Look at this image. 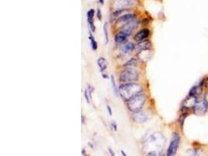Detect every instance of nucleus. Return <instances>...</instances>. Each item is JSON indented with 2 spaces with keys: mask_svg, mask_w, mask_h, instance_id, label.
<instances>
[{
  "mask_svg": "<svg viewBox=\"0 0 208 156\" xmlns=\"http://www.w3.org/2000/svg\"><path fill=\"white\" fill-rule=\"evenodd\" d=\"M187 155L188 156H200V152L199 150L197 149H190L187 151Z\"/></svg>",
  "mask_w": 208,
  "mask_h": 156,
  "instance_id": "obj_20",
  "label": "nucleus"
},
{
  "mask_svg": "<svg viewBox=\"0 0 208 156\" xmlns=\"http://www.w3.org/2000/svg\"><path fill=\"white\" fill-rule=\"evenodd\" d=\"M193 112L197 116H203L208 110V104L204 99L196 98L192 105Z\"/></svg>",
  "mask_w": 208,
  "mask_h": 156,
  "instance_id": "obj_4",
  "label": "nucleus"
},
{
  "mask_svg": "<svg viewBox=\"0 0 208 156\" xmlns=\"http://www.w3.org/2000/svg\"><path fill=\"white\" fill-rule=\"evenodd\" d=\"M135 17H136V15H135V14H133V13H127V14L121 16L120 17H119L118 20H117V23H118V24H125L126 23H128L129 21H130L131 20H133V19H134Z\"/></svg>",
  "mask_w": 208,
  "mask_h": 156,
  "instance_id": "obj_12",
  "label": "nucleus"
},
{
  "mask_svg": "<svg viewBox=\"0 0 208 156\" xmlns=\"http://www.w3.org/2000/svg\"><path fill=\"white\" fill-rule=\"evenodd\" d=\"M110 79H111V84H112V87L113 91H114V92L116 94L117 96H119V87L117 86V84H116V79L114 77V76L112 75L110 77Z\"/></svg>",
  "mask_w": 208,
  "mask_h": 156,
  "instance_id": "obj_17",
  "label": "nucleus"
},
{
  "mask_svg": "<svg viewBox=\"0 0 208 156\" xmlns=\"http://www.w3.org/2000/svg\"><path fill=\"white\" fill-rule=\"evenodd\" d=\"M99 3H101V5H103L104 4V0H99Z\"/></svg>",
  "mask_w": 208,
  "mask_h": 156,
  "instance_id": "obj_29",
  "label": "nucleus"
},
{
  "mask_svg": "<svg viewBox=\"0 0 208 156\" xmlns=\"http://www.w3.org/2000/svg\"><path fill=\"white\" fill-rule=\"evenodd\" d=\"M129 34L124 32L123 30L119 31V33H117L115 36V42L116 43V45H122L124 44L127 40H128Z\"/></svg>",
  "mask_w": 208,
  "mask_h": 156,
  "instance_id": "obj_9",
  "label": "nucleus"
},
{
  "mask_svg": "<svg viewBox=\"0 0 208 156\" xmlns=\"http://www.w3.org/2000/svg\"><path fill=\"white\" fill-rule=\"evenodd\" d=\"M106 108H107V110L108 112V114L109 116H112V108H111L110 105H107L106 106Z\"/></svg>",
  "mask_w": 208,
  "mask_h": 156,
  "instance_id": "obj_24",
  "label": "nucleus"
},
{
  "mask_svg": "<svg viewBox=\"0 0 208 156\" xmlns=\"http://www.w3.org/2000/svg\"><path fill=\"white\" fill-rule=\"evenodd\" d=\"M143 92V87L136 82L121 84L119 87V95L124 102H127L133 96Z\"/></svg>",
  "mask_w": 208,
  "mask_h": 156,
  "instance_id": "obj_1",
  "label": "nucleus"
},
{
  "mask_svg": "<svg viewBox=\"0 0 208 156\" xmlns=\"http://www.w3.org/2000/svg\"><path fill=\"white\" fill-rule=\"evenodd\" d=\"M138 24H139L138 20L136 18H134L133 20H131L130 21H129L128 23L124 24L123 27H122V30H123L124 32H125L129 35H130L131 34L133 33V30L138 27Z\"/></svg>",
  "mask_w": 208,
  "mask_h": 156,
  "instance_id": "obj_6",
  "label": "nucleus"
},
{
  "mask_svg": "<svg viewBox=\"0 0 208 156\" xmlns=\"http://www.w3.org/2000/svg\"><path fill=\"white\" fill-rule=\"evenodd\" d=\"M133 0H119V2L117 3V5L120 7H122V9L133 6Z\"/></svg>",
  "mask_w": 208,
  "mask_h": 156,
  "instance_id": "obj_15",
  "label": "nucleus"
},
{
  "mask_svg": "<svg viewBox=\"0 0 208 156\" xmlns=\"http://www.w3.org/2000/svg\"><path fill=\"white\" fill-rule=\"evenodd\" d=\"M84 98H85V100H86V102L87 103H90V97L89 95V93H88V90H87V88L85 89L84 91Z\"/></svg>",
  "mask_w": 208,
  "mask_h": 156,
  "instance_id": "obj_22",
  "label": "nucleus"
},
{
  "mask_svg": "<svg viewBox=\"0 0 208 156\" xmlns=\"http://www.w3.org/2000/svg\"><path fill=\"white\" fill-rule=\"evenodd\" d=\"M97 15H98V18L100 20H101V18H102V17H101V9H98V14H97Z\"/></svg>",
  "mask_w": 208,
  "mask_h": 156,
  "instance_id": "obj_25",
  "label": "nucleus"
},
{
  "mask_svg": "<svg viewBox=\"0 0 208 156\" xmlns=\"http://www.w3.org/2000/svg\"><path fill=\"white\" fill-rule=\"evenodd\" d=\"M97 63H98V68L100 69V72L101 73H104V71L108 68V61L106 60V59L104 57H99L98 61H97Z\"/></svg>",
  "mask_w": 208,
  "mask_h": 156,
  "instance_id": "obj_13",
  "label": "nucleus"
},
{
  "mask_svg": "<svg viewBox=\"0 0 208 156\" xmlns=\"http://www.w3.org/2000/svg\"><path fill=\"white\" fill-rule=\"evenodd\" d=\"M158 156H164V155H162V154H160H160H159V155H158Z\"/></svg>",
  "mask_w": 208,
  "mask_h": 156,
  "instance_id": "obj_30",
  "label": "nucleus"
},
{
  "mask_svg": "<svg viewBox=\"0 0 208 156\" xmlns=\"http://www.w3.org/2000/svg\"><path fill=\"white\" fill-rule=\"evenodd\" d=\"M151 42H149L148 40H144V41H142V42H138V44L135 47V49L139 53L140 52L149 50L151 48Z\"/></svg>",
  "mask_w": 208,
  "mask_h": 156,
  "instance_id": "obj_10",
  "label": "nucleus"
},
{
  "mask_svg": "<svg viewBox=\"0 0 208 156\" xmlns=\"http://www.w3.org/2000/svg\"><path fill=\"white\" fill-rule=\"evenodd\" d=\"M132 119L136 123H145L146 121L148 120V115L147 114L146 112L140 110V111H138L137 112L133 113Z\"/></svg>",
  "mask_w": 208,
  "mask_h": 156,
  "instance_id": "obj_7",
  "label": "nucleus"
},
{
  "mask_svg": "<svg viewBox=\"0 0 208 156\" xmlns=\"http://www.w3.org/2000/svg\"><path fill=\"white\" fill-rule=\"evenodd\" d=\"M89 40H90V43L91 49H92L93 51H96V50L98 49V43L96 42L95 38H94V35H93L91 32H90Z\"/></svg>",
  "mask_w": 208,
  "mask_h": 156,
  "instance_id": "obj_16",
  "label": "nucleus"
},
{
  "mask_svg": "<svg viewBox=\"0 0 208 156\" xmlns=\"http://www.w3.org/2000/svg\"><path fill=\"white\" fill-rule=\"evenodd\" d=\"M94 9H90L87 13V22L89 24V27L92 32L95 31V26L94 23Z\"/></svg>",
  "mask_w": 208,
  "mask_h": 156,
  "instance_id": "obj_11",
  "label": "nucleus"
},
{
  "mask_svg": "<svg viewBox=\"0 0 208 156\" xmlns=\"http://www.w3.org/2000/svg\"><path fill=\"white\" fill-rule=\"evenodd\" d=\"M146 99H147V97H146L145 94H143V92L138 94L126 102L127 108L133 113L140 111V110H142L143 105L145 104Z\"/></svg>",
  "mask_w": 208,
  "mask_h": 156,
  "instance_id": "obj_2",
  "label": "nucleus"
},
{
  "mask_svg": "<svg viewBox=\"0 0 208 156\" xmlns=\"http://www.w3.org/2000/svg\"><path fill=\"white\" fill-rule=\"evenodd\" d=\"M111 126H112V128H113L114 130H117V123L115 122V121H112L111 123Z\"/></svg>",
  "mask_w": 208,
  "mask_h": 156,
  "instance_id": "obj_23",
  "label": "nucleus"
},
{
  "mask_svg": "<svg viewBox=\"0 0 208 156\" xmlns=\"http://www.w3.org/2000/svg\"><path fill=\"white\" fill-rule=\"evenodd\" d=\"M180 143V137L177 133H174L170 142L168 148L167 150L166 156H176Z\"/></svg>",
  "mask_w": 208,
  "mask_h": 156,
  "instance_id": "obj_5",
  "label": "nucleus"
},
{
  "mask_svg": "<svg viewBox=\"0 0 208 156\" xmlns=\"http://www.w3.org/2000/svg\"><path fill=\"white\" fill-rule=\"evenodd\" d=\"M149 35H150V30L148 29H147V28H144V29H142L140 31H138L135 34L134 40L137 41V42H142V41L147 40V38H148Z\"/></svg>",
  "mask_w": 208,
  "mask_h": 156,
  "instance_id": "obj_8",
  "label": "nucleus"
},
{
  "mask_svg": "<svg viewBox=\"0 0 208 156\" xmlns=\"http://www.w3.org/2000/svg\"><path fill=\"white\" fill-rule=\"evenodd\" d=\"M108 151H109V153H110V155L111 156H116V154H115V152L113 151V150H112V148H108Z\"/></svg>",
  "mask_w": 208,
  "mask_h": 156,
  "instance_id": "obj_26",
  "label": "nucleus"
},
{
  "mask_svg": "<svg viewBox=\"0 0 208 156\" xmlns=\"http://www.w3.org/2000/svg\"><path fill=\"white\" fill-rule=\"evenodd\" d=\"M103 30H104V41H105V44H108V41H109V35H108V23H104V27H103Z\"/></svg>",
  "mask_w": 208,
  "mask_h": 156,
  "instance_id": "obj_18",
  "label": "nucleus"
},
{
  "mask_svg": "<svg viewBox=\"0 0 208 156\" xmlns=\"http://www.w3.org/2000/svg\"><path fill=\"white\" fill-rule=\"evenodd\" d=\"M121 153H122V156H127V155H126V154H125V151H123V150L121 151Z\"/></svg>",
  "mask_w": 208,
  "mask_h": 156,
  "instance_id": "obj_28",
  "label": "nucleus"
},
{
  "mask_svg": "<svg viewBox=\"0 0 208 156\" xmlns=\"http://www.w3.org/2000/svg\"><path fill=\"white\" fill-rule=\"evenodd\" d=\"M136 45H134L133 42H127L123 47L122 48V52L124 54H129L135 49Z\"/></svg>",
  "mask_w": 208,
  "mask_h": 156,
  "instance_id": "obj_14",
  "label": "nucleus"
},
{
  "mask_svg": "<svg viewBox=\"0 0 208 156\" xmlns=\"http://www.w3.org/2000/svg\"><path fill=\"white\" fill-rule=\"evenodd\" d=\"M203 99L205 100L206 102H207V103L208 104V91L205 93V95H204V98H203Z\"/></svg>",
  "mask_w": 208,
  "mask_h": 156,
  "instance_id": "obj_27",
  "label": "nucleus"
},
{
  "mask_svg": "<svg viewBox=\"0 0 208 156\" xmlns=\"http://www.w3.org/2000/svg\"><path fill=\"white\" fill-rule=\"evenodd\" d=\"M138 79H139V73L133 67H126L125 69L122 70L119 75V81L122 84L136 82L138 81Z\"/></svg>",
  "mask_w": 208,
  "mask_h": 156,
  "instance_id": "obj_3",
  "label": "nucleus"
},
{
  "mask_svg": "<svg viewBox=\"0 0 208 156\" xmlns=\"http://www.w3.org/2000/svg\"><path fill=\"white\" fill-rule=\"evenodd\" d=\"M125 9H116L115 10L114 12L112 13V14H111V20H115L119 16H120V14L123 12V10Z\"/></svg>",
  "mask_w": 208,
  "mask_h": 156,
  "instance_id": "obj_19",
  "label": "nucleus"
},
{
  "mask_svg": "<svg viewBox=\"0 0 208 156\" xmlns=\"http://www.w3.org/2000/svg\"><path fill=\"white\" fill-rule=\"evenodd\" d=\"M136 64H137V61L135 59H132L129 60L127 63H125L124 66L125 67H133V66H136Z\"/></svg>",
  "mask_w": 208,
  "mask_h": 156,
  "instance_id": "obj_21",
  "label": "nucleus"
}]
</instances>
